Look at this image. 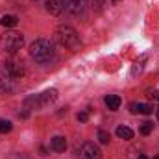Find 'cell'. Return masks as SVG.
Masks as SVG:
<instances>
[{"instance_id":"obj_1","label":"cell","mask_w":159,"mask_h":159,"mask_svg":"<svg viewBox=\"0 0 159 159\" xmlns=\"http://www.w3.org/2000/svg\"><path fill=\"white\" fill-rule=\"evenodd\" d=\"M30 56L37 63H48V61H52L54 56H56L54 43L48 39H35L30 44Z\"/></svg>"},{"instance_id":"obj_2","label":"cell","mask_w":159,"mask_h":159,"mask_svg":"<svg viewBox=\"0 0 159 159\" xmlns=\"http://www.w3.org/2000/svg\"><path fill=\"white\" fill-rule=\"evenodd\" d=\"M54 37H56V41L61 46H65V48H69L72 52H78L80 48H81V39H80L78 32L74 28H70V26H59L56 30Z\"/></svg>"},{"instance_id":"obj_3","label":"cell","mask_w":159,"mask_h":159,"mask_svg":"<svg viewBox=\"0 0 159 159\" xmlns=\"http://www.w3.org/2000/svg\"><path fill=\"white\" fill-rule=\"evenodd\" d=\"M57 100V91L56 89H48L41 94H34V96H28L24 100V107L26 109H44L48 107L50 104H54Z\"/></svg>"},{"instance_id":"obj_4","label":"cell","mask_w":159,"mask_h":159,"mask_svg":"<svg viewBox=\"0 0 159 159\" xmlns=\"http://www.w3.org/2000/svg\"><path fill=\"white\" fill-rule=\"evenodd\" d=\"M0 44H2V48L6 50V52H9V54H15V52H19L20 48H22V44H24V35L22 34H19V32H6L4 35H0Z\"/></svg>"},{"instance_id":"obj_5","label":"cell","mask_w":159,"mask_h":159,"mask_svg":"<svg viewBox=\"0 0 159 159\" xmlns=\"http://www.w3.org/2000/svg\"><path fill=\"white\" fill-rule=\"evenodd\" d=\"M15 87H17V80L9 74V70H7L6 65L2 63V65H0V91L11 93V91H15Z\"/></svg>"},{"instance_id":"obj_6","label":"cell","mask_w":159,"mask_h":159,"mask_svg":"<svg viewBox=\"0 0 159 159\" xmlns=\"http://www.w3.org/2000/svg\"><path fill=\"white\" fill-rule=\"evenodd\" d=\"M80 159H102V152L94 143H85L80 150Z\"/></svg>"},{"instance_id":"obj_7","label":"cell","mask_w":159,"mask_h":159,"mask_svg":"<svg viewBox=\"0 0 159 159\" xmlns=\"http://www.w3.org/2000/svg\"><path fill=\"white\" fill-rule=\"evenodd\" d=\"M63 9L70 15H81L85 9V0H63Z\"/></svg>"},{"instance_id":"obj_8","label":"cell","mask_w":159,"mask_h":159,"mask_svg":"<svg viewBox=\"0 0 159 159\" xmlns=\"http://www.w3.org/2000/svg\"><path fill=\"white\" fill-rule=\"evenodd\" d=\"M4 65H6V69L9 70V74L17 80V81L24 76V67H22V63H19V61H7V63H4Z\"/></svg>"},{"instance_id":"obj_9","label":"cell","mask_w":159,"mask_h":159,"mask_svg":"<svg viewBox=\"0 0 159 159\" xmlns=\"http://www.w3.org/2000/svg\"><path fill=\"white\" fill-rule=\"evenodd\" d=\"M50 148L54 150V152H65L67 150V139L65 137H61V135H57V137H54L52 141H50Z\"/></svg>"},{"instance_id":"obj_10","label":"cell","mask_w":159,"mask_h":159,"mask_svg":"<svg viewBox=\"0 0 159 159\" xmlns=\"http://www.w3.org/2000/svg\"><path fill=\"white\" fill-rule=\"evenodd\" d=\"M104 104H106V107L109 111H117L120 107V104H122V100H120V96H117V94H107L104 98Z\"/></svg>"},{"instance_id":"obj_11","label":"cell","mask_w":159,"mask_h":159,"mask_svg":"<svg viewBox=\"0 0 159 159\" xmlns=\"http://www.w3.org/2000/svg\"><path fill=\"white\" fill-rule=\"evenodd\" d=\"M129 111L131 113H141V115H152V111H154V107L152 106H148V104H131L129 106Z\"/></svg>"},{"instance_id":"obj_12","label":"cell","mask_w":159,"mask_h":159,"mask_svg":"<svg viewBox=\"0 0 159 159\" xmlns=\"http://www.w3.org/2000/svg\"><path fill=\"white\" fill-rule=\"evenodd\" d=\"M46 11L52 15H59L63 11V0H46Z\"/></svg>"},{"instance_id":"obj_13","label":"cell","mask_w":159,"mask_h":159,"mask_svg":"<svg viewBox=\"0 0 159 159\" xmlns=\"http://www.w3.org/2000/svg\"><path fill=\"white\" fill-rule=\"evenodd\" d=\"M0 24H2L4 28H15V26L19 24V19H17L15 15H4L2 20H0Z\"/></svg>"},{"instance_id":"obj_14","label":"cell","mask_w":159,"mask_h":159,"mask_svg":"<svg viewBox=\"0 0 159 159\" xmlns=\"http://www.w3.org/2000/svg\"><path fill=\"white\" fill-rule=\"evenodd\" d=\"M117 135H119L120 139H124V141H131L133 139V131L128 126H119L117 128Z\"/></svg>"},{"instance_id":"obj_15","label":"cell","mask_w":159,"mask_h":159,"mask_svg":"<svg viewBox=\"0 0 159 159\" xmlns=\"http://www.w3.org/2000/svg\"><path fill=\"white\" fill-rule=\"evenodd\" d=\"M152 129H154V124H152V122H143L141 128H139V131H141L143 135H150Z\"/></svg>"},{"instance_id":"obj_16","label":"cell","mask_w":159,"mask_h":159,"mask_svg":"<svg viewBox=\"0 0 159 159\" xmlns=\"http://www.w3.org/2000/svg\"><path fill=\"white\" fill-rule=\"evenodd\" d=\"M109 139H111V135H109L106 129H98V141H100L102 144H109Z\"/></svg>"},{"instance_id":"obj_17","label":"cell","mask_w":159,"mask_h":159,"mask_svg":"<svg viewBox=\"0 0 159 159\" xmlns=\"http://www.w3.org/2000/svg\"><path fill=\"white\" fill-rule=\"evenodd\" d=\"M11 122L9 120H0V133H9L11 131Z\"/></svg>"},{"instance_id":"obj_18","label":"cell","mask_w":159,"mask_h":159,"mask_svg":"<svg viewBox=\"0 0 159 159\" xmlns=\"http://www.w3.org/2000/svg\"><path fill=\"white\" fill-rule=\"evenodd\" d=\"M87 120H89V113H87V111L78 113V122H87Z\"/></svg>"},{"instance_id":"obj_19","label":"cell","mask_w":159,"mask_h":159,"mask_svg":"<svg viewBox=\"0 0 159 159\" xmlns=\"http://www.w3.org/2000/svg\"><path fill=\"white\" fill-rule=\"evenodd\" d=\"M91 2H93V7H96V11H100L104 6V0H91Z\"/></svg>"},{"instance_id":"obj_20","label":"cell","mask_w":159,"mask_h":159,"mask_svg":"<svg viewBox=\"0 0 159 159\" xmlns=\"http://www.w3.org/2000/svg\"><path fill=\"white\" fill-rule=\"evenodd\" d=\"M148 96H150L152 100L159 102V91H148Z\"/></svg>"},{"instance_id":"obj_21","label":"cell","mask_w":159,"mask_h":159,"mask_svg":"<svg viewBox=\"0 0 159 159\" xmlns=\"http://www.w3.org/2000/svg\"><path fill=\"white\" fill-rule=\"evenodd\" d=\"M143 70V63H135V67H133V74H137V72H141Z\"/></svg>"},{"instance_id":"obj_22","label":"cell","mask_w":159,"mask_h":159,"mask_svg":"<svg viewBox=\"0 0 159 159\" xmlns=\"http://www.w3.org/2000/svg\"><path fill=\"white\" fill-rule=\"evenodd\" d=\"M139 159H148L146 156H139Z\"/></svg>"},{"instance_id":"obj_23","label":"cell","mask_w":159,"mask_h":159,"mask_svg":"<svg viewBox=\"0 0 159 159\" xmlns=\"http://www.w3.org/2000/svg\"><path fill=\"white\" fill-rule=\"evenodd\" d=\"M157 120H159V109H157Z\"/></svg>"},{"instance_id":"obj_24","label":"cell","mask_w":159,"mask_h":159,"mask_svg":"<svg viewBox=\"0 0 159 159\" xmlns=\"http://www.w3.org/2000/svg\"><path fill=\"white\" fill-rule=\"evenodd\" d=\"M111 2H120V0H111Z\"/></svg>"},{"instance_id":"obj_25","label":"cell","mask_w":159,"mask_h":159,"mask_svg":"<svg viewBox=\"0 0 159 159\" xmlns=\"http://www.w3.org/2000/svg\"><path fill=\"white\" fill-rule=\"evenodd\" d=\"M154 159H159V156H156V157H154Z\"/></svg>"},{"instance_id":"obj_26","label":"cell","mask_w":159,"mask_h":159,"mask_svg":"<svg viewBox=\"0 0 159 159\" xmlns=\"http://www.w3.org/2000/svg\"><path fill=\"white\" fill-rule=\"evenodd\" d=\"M32 2H37V0H32Z\"/></svg>"}]
</instances>
